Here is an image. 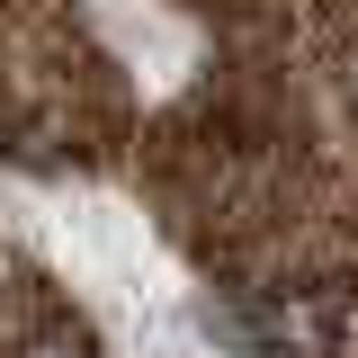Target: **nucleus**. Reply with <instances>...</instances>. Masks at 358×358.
<instances>
[{
	"label": "nucleus",
	"mask_w": 358,
	"mask_h": 358,
	"mask_svg": "<svg viewBox=\"0 0 358 358\" xmlns=\"http://www.w3.org/2000/svg\"><path fill=\"white\" fill-rule=\"evenodd\" d=\"M27 358H81V341H36Z\"/></svg>",
	"instance_id": "1"
}]
</instances>
